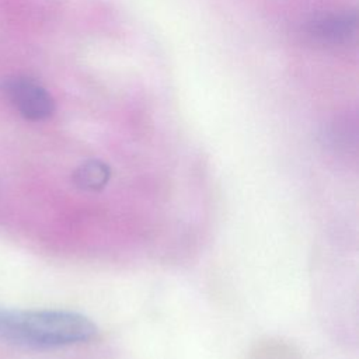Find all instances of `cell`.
<instances>
[{"mask_svg":"<svg viewBox=\"0 0 359 359\" xmlns=\"http://www.w3.org/2000/svg\"><path fill=\"white\" fill-rule=\"evenodd\" d=\"M95 324L66 310L0 311V338L22 348L55 349L93 339Z\"/></svg>","mask_w":359,"mask_h":359,"instance_id":"cell-1","label":"cell"},{"mask_svg":"<svg viewBox=\"0 0 359 359\" xmlns=\"http://www.w3.org/2000/svg\"><path fill=\"white\" fill-rule=\"evenodd\" d=\"M1 91L17 112L28 121H45L55 112V100L45 87L28 77H8Z\"/></svg>","mask_w":359,"mask_h":359,"instance_id":"cell-2","label":"cell"},{"mask_svg":"<svg viewBox=\"0 0 359 359\" xmlns=\"http://www.w3.org/2000/svg\"><path fill=\"white\" fill-rule=\"evenodd\" d=\"M358 25V17L355 11H344L335 14L320 15L311 20L307 25V32L314 39L324 43H344L349 41Z\"/></svg>","mask_w":359,"mask_h":359,"instance_id":"cell-3","label":"cell"},{"mask_svg":"<svg viewBox=\"0 0 359 359\" xmlns=\"http://www.w3.org/2000/svg\"><path fill=\"white\" fill-rule=\"evenodd\" d=\"M111 178V168L101 160H87L73 171V182L83 191H101Z\"/></svg>","mask_w":359,"mask_h":359,"instance_id":"cell-4","label":"cell"}]
</instances>
